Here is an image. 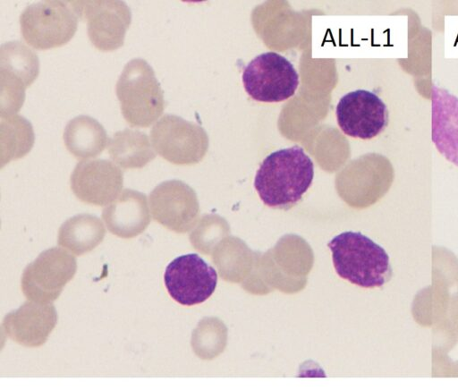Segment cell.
<instances>
[{
    "mask_svg": "<svg viewBox=\"0 0 458 390\" xmlns=\"http://www.w3.org/2000/svg\"><path fill=\"white\" fill-rule=\"evenodd\" d=\"M314 178V164L300 146L269 154L260 164L254 188L262 202L274 208L288 209L298 203Z\"/></svg>",
    "mask_w": 458,
    "mask_h": 390,
    "instance_id": "obj_1",
    "label": "cell"
},
{
    "mask_svg": "<svg viewBox=\"0 0 458 390\" xmlns=\"http://www.w3.org/2000/svg\"><path fill=\"white\" fill-rule=\"evenodd\" d=\"M327 246L337 275L352 284L364 288L380 287L391 277L386 251L360 232H344Z\"/></svg>",
    "mask_w": 458,
    "mask_h": 390,
    "instance_id": "obj_2",
    "label": "cell"
},
{
    "mask_svg": "<svg viewBox=\"0 0 458 390\" xmlns=\"http://www.w3.org/2000/svg\"><path fill=\"white\" fill-rule=\"evenodd\" d=\"M115 90L123 116L131 127H148L164 112L163 90L144 59L134 58L125 64Z\"/></svg>",
    "mask_w": 458,
    "mask_h": 390,
    "instance_id": "obj_3",
    "label": "cell"
},
{
    "mask_svg": "<svg viewBox=\"0 0 458 390\" xmlns=\"http://www.w3.org/2000/svg\"><path fill=\"white\" fill-rule=\"evenodd\" d=\"M72 3L44 1L27 6L20 16L21 35L33 48L46 50L65 45L77 30Z\"/></svg>",
    "mask_w": 458,
    "mask_h": 390,
    "instance_id": "obj_4",
    "label": "cell"
},
{
    "mask_svg": "<svg viewBox=\"0 0 458 390\" xmlns=\"http://www.w3.org/2000/svg\"><path fill=\"white\" fill-rule=\"evenodd\" d=\"M242 83L252 99L276 103L294 95L299 86V74L284 56L266 52L254 57L244 68Z\"/></svg>",
    "mask_w": 458,
    "mask_h": 390,
    "instance_id": "obj_5",
    "label": "cell"
},
{
    "mask_svg": "<svg viewBox=\"0 0 458 390\" xmlns=\"http://www.w3.org/2000/svg\"><path fill=\"white\" fill-rule=\"evenodd\" d=\"M76 270L73 255L57 247L47 249L25 267L21 281L22 292L30 301L51 303L73 278Z\"/></svg>",
    "mask_w": 458,
    "mask_h": 390,
    "instance_id": "obj_6",
    "label": "cell"
},
{
    "mask_svg": "<svg viewBox=\"0 0 458 390\" xmlns=\"http://www.w3.org/2000/svg\"><path fill=\"white\" fill-rule=\"evenodd\" d=\"M164 283L179 304L192 306L208 300L215 292L217 274L196 253L179 256L166 267Z\"/></svg>",
    "mask_w": 458,
    "mask_h": 390,
    "instance_id": "obj_7",
    "label": "cell"
},
{
    "mask_svg": "<svg viewBox=\"0 0 458 390\" xmlns=\"http://www.w3.org/2000/svg\"><path fill=\"white\" fill-rule=\"evenodd\" d=\"M78 16L86 20L88 36L100 51H114L123 45L131 13L123 1H72Z\"/></svg>",
    "mask_w": 458,
    "mask_h": 390,
    "instance_id": "obj_8",
    "label": "cell"
},
{
    "mask_svg": "<svg viewBox=\"0 0 458 390\" xmlns=\"http://www.w3.org/2000/svg\"><path fill=\"white\" fill-rule=\"evenodd\" d=\"M338 126L352 138L370 140L381 133L388 123V110L375 93L357 89L343 96L335 109Z\"/></svg>",
    "mask_w": 458,
    "mask_h": 390,
    "instance_id": "obj_9",
    "label": "cell"
},
{
    "mask_svg": "<svg viewBox=\"0 0 458 390\" xmlns=\"http://www.w3.org/2000/svg\"><path fill=\"white\" fill-rule=\"evenodd\" d=\"M70 185L73 194L82 202L106 206L121 193L123 174L109 160H84L74 167Z\"/></svg>",
    "mask_w": 458,
    "mask_h": 390,
    "instance_id": "obj_10",
    "label": "cell"
},
{
    "mask_svg": "<svg viewBox=\"0 0 458 390\" xmlns=\"http://www.w3.org/2000/svg\"><path fill=\"white\" fill-rule=\"evenodd\" d=\"M57 323V313L51 303L26 301L8 313L3 320L5 334L25 347L43 345Z\"/></svg>",
    "mask_w": 458,
    "mask_h": 390,
    "instance_id": "obj_11",
    "label": "cell"
},
{
    "mask_svg": "<svg viewBox=\"0 0 458 390\" xmlns=\"http://www.w3.org/2000/svg\"><path fill=\"white\" fill-rule=\"evenodd\" d=\"M107 230L130 239L143 233L150 223V213L144 193L124 189L102 212Z\"/></svg>",
    "mask_w": 458,
    "mask_h": 390,
    "instance_id": "obj_12",
    "label": "cell"
},
{
    "mask_svg": "<svg viewBox=\"0 0 458 390\" xmlns=\"http://www.w3.org/2000/svg\"><path fill=\"white\" fill-rule=\"evenodd\" d=\"M153 219L166 229L184 232L191 217V194L190 189L177 180L165 181L149 194Z\"/></svg>",
    "mask_w": 458,
    "mask_h": 390,
    "instance_id": "obj_13",
    "label": "cell"
},
{
    "mask_svg": "<svg viewBox=\"0 0 458 390\" xmlns=\"http://www.w3.org/2000/svg\"><path fill=\"white\" fill-rule=\"evenodd\" d=\"M431 101L432 141L445 159L458 166V98L433 85Z\"/></svg>",
    "mask_w": 458,
    "mask_h": 390,
    "instance_id": "obj_14",
    "label": "cell"
},
{
    "mask_svg": "<svg viewBox=\"0 0 458 390\" xmlns=\"http://www.w3.org/2000/svg\"><path fill=\"white\" fill-rule=\"evenodd\" d=\"M150 139L155 151L173 164L191 159L192 128L179 116L165 114L152 127Z\"/></svg>",
    "mask_w": 458,
    "mask_h": 390,
    "instance_id": "obj_15",
    "label": "cell"
},
{
    "mask_svg": "<svg viewBox=\"0 0 458 390\" xmlns=\"http://www.w3.org/2000/svg\"><path fill=\"white\" fill-rule=\"evenodd\" d=\"M67 150L78 159H88L101 154L107 145V134L102 124L88 115L70 120L64 131Z\"/></svg>",
    "mask_w": 458,
    "mask_h": 390,
    "instance_id": "obj_16",
    "label": "cell"
},
{
    "mask_svg": "<svg viewBox=\"0 0 458 390\" xmlns=\"http://www.w3.org/2000/svg\"><path fill=\"white\" fill-rule=\"evenodd\" d=\"M106 229L102 221L90 214H79L67 219L59 228L58 244L75 255L94 250L103 240Z\"/></svg>",
    "mask_w": 458,
    "mask_h": 390,
    "instance_id": "obj_17",
    "label": "cell"
},
{
    "mask_svg": "<svg viewBox=\"0 0 458 390\" xmlns=\"http://www.w3.org/2000/svg\"><path fill=\"white\" fill-rule=\"evenodd\" d=\"M108 152L113 161L123 169L142 168L156 157L147 134L127 128L110 138Z\"/></svg>",
    "mask_w": 458,
    "mask_h": 390,
    "instance_id": "obj_18",
    "label": "cell"
},
{
    "mask_svg": "<svg viewBox=\"0 0 458 390\" xmlns=\"http://www.w3.org/2000/svg\"><path fill=\"white\" fill-rule=\"evenodd\" d=\"M37 54L21 41H8L0 47V77L29 87L38 78Z\"/></svg>",
    "mask_w": 458,
    "mask_h": 390,
    "instance_id": "obj_19",
    "label": "cell"
},
{
    "mask_svg": "<svg viewBox=\"0 0 458 390\" xmlns=\"http://www.w3.org/2000/svg\"><path fill=\"white\" fill-rule=\"evenodd\" d=\"M35 140L31 123L23 116L13 114L1 117L0 160L1 167L12 160L27 155Z\"/></svg>",
    "mask_w": 458,
    "mask_h": 390,
    "instance_id": "obj_20",
    "label": "cell"
}]
</instances>
